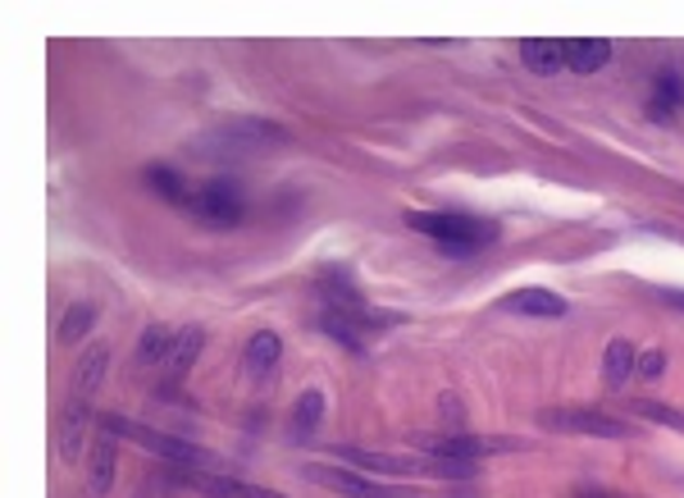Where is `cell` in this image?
I'll use <instances>...</instances> for the list:
<instances>
[{
  "label": "cell",
  "mask_w": 684,
  "mask_h": 498,
  "mask_svg": "<svg viewBox=\"0 0 684 498\" xmlns=\"http://www.w3.org/2000/svg\"><path fill=\"white\" fill-rule=\"evenodd\" d=\"M183 481H188L192 489H202L206 498H283V494H274V489L242 485V481H233V475H215V471H188Z\"/></svg>",
  "instance_id": "obj_10"
},
{
  "label": "cell",
  "mask_w": 684,
  "mask_h": 498,
  "mask_svg": "<svg viewBox=\"0 0 684 498\" xmlns=\"http://www.w3.org/2000/svg\"><path fill=\"white\" fill-rule=\"evenodd\" d=\"M580 498H603V494H580Z\"/></svg>",
  "instance_id": "obj_26"
},
{
  "label": "cell",
  "mask_w": 684,
  "mask_h": 498,
  "mask_svg": "<svg viewBox=\"0 0 684 498\" xmlns=\"http://www.w3.org/2000/svg\"><path fill=\"white\" fill-rule=\"evenodd\" d=\"M415 444L429 458H466V462L493 458V452H506V448H525L520 439H493V435H421Z\"/></svg>",
  "instance_id": "obj_6"
},
{
  "label": "cell",
  "mask_w": 684,
  "mask_h": 498,
  "mask_svg": "<svg viewBox=\"0 0 684 498\" xmlns=\"http://www.w3.org/2000/svg\"><path fill=\"white\" fill-rule=\"evenodd\" d=\"M279 357H283V339H279L274 330H256V334L247 339V375L270 380L274 366H279Z\"/></svg>",
  "instance_id": "obj_14"
},
{
  "label": "cell",
  "mask_w": 684,
  "mask_h": 498,
  "mask_svg": "<svg viewBox=\"0 0 684 498\" xmlns=\"http://www.w3.org/2000/svg\"><path fill=\"white\" fill-rule=\"evenodd\" d=\"M146 183L156 188L165 202H173V206H188L192 202V183L179 175V169H169V165H151L146 169Z\"/></svg>",
  "instance_id": "obj_18"
},
{
  "label": "cell",
  "mask_w": 684,
  "mask_h": 498,
  "mask_svg": "<svg viewBox=\"0 0 684 498\" xmlns=\"http://www.w3.org/2000/svg\"><path fill=\"white\" fill-rule=\"evenodd\" d=\"M92 324H96V307H92V302H74V307L64 311V320H60V339L64 343H78V339L92 334Z\"/></svg>",
  "instance_id": "obj_21"
},
{
  "label": "cell",
  "mask_w": 684,
  "mask_h": 498,
  "mask_svg": "<svg viewBox=\"0 0 684 498\" xmlns=\"http://www.w3.org/2000/svg\"><path fill=\"white\" fill-rule=\"evenodd\" d=\"M502 311H516V316H539V320H557L566 316V297L553 289H516L502 297Z\"/></svg>",
  "instance_id": "obj_8"
},
{
  "label": "cell",
  "mask_w": 684,
  "mask_h": 498,
  "mask_svg": "<svg viewBox=\"0 0 684 498\" xmlns=\"http://www.w3.org/2000/svg\"><path fill=\"white\" fill-rule=\"evenodd\" d=\"M138 498H151V494H146V489H138Z\"/></svg>",
  "instance_id": "obj_27"
},
{
  "label": "cell",
  "mask_w": 684,
  "mask_h": 498,
  "mask_svg": "<svg viewBox=\"0 0 684 498\" xmlns=\"http://www.w3.org/2000/svg\"><path fill=\"white\" fill-rule=\"evenodd\" d=\"M543 425L562 430V435H593V439H630L634 435L630 421H616V417H607V411H584V407L543 411Z\"/></svg>",
  "instance_id": "obj_5"
},
{
  "label": "cell",
  "mask_w": 684,
  "mask_h": 498,
  "mask_svg": "<svg viewBox=\"0 0 684 498\" xmlns=\"http://www.w3.org/2000/svg\"><path fill=\"white\" fill-rule=\"evenodd\" d=\"M202 348H206V330L202 324H183L179 334H173V348H169V384H179L192 366H196V357H202Z\"/></svg>",
  "instance_id": "obj_11"
},
{
  "label": "cell",
  "mask_w": 684,
  "mask_h": 498,
  "mask_svg": "<svg viewBox=\"0 0 684 498\" xmlns=\"http://www.w3.org/2000/svg\"><path fill=\"white\" fill-rule=\"evenodd\" d=\"M105 371H109V343H92V348H87V353L78 357V366H74L69 398H74V403H92L96 388H101V380H105Z\"/></svg>",
  "instance_id": "obj_7"
},
{
  "label": "cell",
  "mask_w": 684,
  "mask_h": 498,
  "mask_svg": "<svg viewBox=\"0 0 684 498\" xmlns=\"http://www.w3.org/2000/svg\"><path fill=\"white\" fill-rule=\"evenodd\" d=\"M657 297H661V302H667V307L684 311V289H657Z\"/></svg>",
  "instance_id": "obj_25"
},
{
  "label": "cell",
  "mask_w": 684,
  "mask_h": 498,
  "mask_svg": "<svg viewBox=\"0 0 684 498\" xmlns=\"http://www.w3.org/2000/svg\"><path fill=\"white\" fill-rule=\"evenodd\" d=\"M520 64H525L529 74H539V78H553L557 69H566V51H562V41L525 37L520 41Z\"/></svg>",
  "instance_id": "obj_13"
},
{
  "label": "cell",
  "mask_w": 684,
  "mask_h": 498,
  "mask_svg": "<svg viewBox=\"0 0 684 498\" xmlns=\"http://www.w3.org/2000/svg\"><path fill=\"white\" fill-rule=\"evenodd\" d=\"M638 371V353L630 339H611L607 353H603V380L607 388H625V380Z\"/></svg>",
  "instance_id": "obj_15"
},
{
  "label": "cell",
  "mask_w": 684,
  "mask_h": 498,
  "mask_svg": "<svg viewBox=\"0 0 684 498\" xmlns=\"http://www.w3.org/2000/svg\"><path fill=\"white\" fill-rule=\"evenodd\" d=\"M361 471H384V475H429V458H392V452H361V448H338Z\"/></svg>",
  "instance_id": "obj_9"
},
{
  "label": "cell",
  "mask_w": 684,
  "mask_h": 498,
  "mask_svg": "<svg viewBox=\"0 0 684 498\" xmlns=\"http://www.w3.org/2000/svg\"><path fill=\"white\" fill-rule=\"evenodd\" d=\"M320 417H324V394L320 388H306V394L297 398V407H293V430L297 435H311V430L320 425Z\"/></svg>",
  "instance_id": "obj_22"
},
{
  "label": "cell",
  "mask_w": 684,
  "mask_h": 498,
  "mask_svg": "<svg viewBox=\"0 0 684 498\" xmlns=\"http://www.w3.org/2000/svg\"><path fill=\"white\" fill-rule=\"evenodd\" d=\"M101 430H105V435H115V439L124 435L132 444H142L146 452H156V458H165V462H179V467H206L210 462L206 448H196V444H188L179 435H165V430H151L142 421H128V417H105Z\"/></svg>",
  "instance_id": "obj_2"
},
{
  "label": "cell",
  "mask_w": 684,
  "mask_h": 498,
  "mask_svg": "<svg viewBox=\"0 0 684 498\" xmlns=\"http://www.w3.org/2000/svg\"><path fill=\"white\" fill-rule=\"evenodd\" d=\"M301 475L311 485H320V489H334V494H343V498H421L415 489H397V485H374V481H365V475H357V471H347V467H324V462H306L301 467Z\"/></svg>",
  "instance_id": "obj_4"
},
{
  "label": "cell",
  "mask_w": 684,
  "mask_h": 498,
  "mask_svg": "<svg viewBox=\"0 0 684 498\" xmlns=\"http://www.w3.org/2000/svg\"><path fill=\"white\" fill-rule=\"evenodd\" d=\"M188 210L210 229H233V225H242V215H247V202H242L233 179H206L202 188H192Z\"/></svg>",
  "instance_id": "obj_3"
},
{
  "label": "cell",
  "mask_w": 684,
  "mask_h": 498,
  "mask_svg": "<svg viewBox=\"0 0 684 498\" xmlns=\"http://www.w3.org/2000/svg\"><path fill=\"white\" fill-rule=\"evenodd\" d=\"M92 475H87V485H92V494H109V485H115V471H119V452H115V435H96V444H92Z\"/></svg>",
  "instance_id": "obj_16"
},
{
  "label": "cell",
  "mask_w": 684,
  "mask_h": 498,
  "mask_svg": "<svg viewBox=\"0 0 684 498\" xmlns=\"http://www.w3.org/2000/svg\"><path fill=\"white\" fill-rule=\"evenodd\" d=\"M562 51H566V69L598 74L603 64L611 60V41H603V37H570V41H562Z\"/></svg>",
  "instance_id": "obj_12"
},
{
  "label": "cell",
  "mask_w": 684,
  "mask_h": 498,
  "mask_svg": "<svg viewBox=\"0 0 684 498\" xmlns=\"http://www.w3.org/2000/svg\"><path fill=\"white\" fill-rule=\"evenodd\" d=\"M406 225L415 233L434 238L448 256H466V252H479V247L498 243V225L479 220V215H466V210H411Z\"/></svg>",
  "instance_id": "obj_1"
},
{
  "label": "cell",
  "mask_w": 684,
  "mask_h": 498,
  "mask_svg": "<svg viewBox=\"0 0 684 498\" xmlns=\"http://www.w3.org/2000/svg\"><path fill=\"white\" fill-rule=\"evenodd\" d=\"M625 411H630V417H648V421L667 425V430H680V435H684V411H675V407H667V403H653V398H630V403H625Z\"/></svg>",
  "instance_id": "obj_20"
},
{
  "label": "cell",
  "mask_w": 684,
  "mask_h": 498,
  "mask_svg": "<svg viewBox=\"0 0 684 498\" xmlns=\"http://www.w3.org/2000/svg\"><path fill=\"white\" fill-rule=\"evenodd\" d=\"M438 411H443V417H448V425H461V421H466V417H461V403H456L452 394H443V398H438Z\"/></svg>",
  "instance_id": "obj_24"
},
{
  "label": "cell",
  "mask_w": 684,
  "mask_h": 498,
  "mask_svg": "<svg viewBox=\"0 0 684 498\" xmlns=\"http://www.w3.org/2000/svg\"><path fill=\"white\" fill-rule=\"evenodd\" d=\"M661 371H667V353H661V348L638 353V375H644V380H657Z\"/></svg>",
  "instance_id": "obj_23"
},
{
  "label": "cell",
  "mask_w": 684,
  "mask_h": 498,
  "mask_svg": "<svg viewBox=\"0 0 684 498\" xmlns=\"http://www.w3.org/2000/svg\"><path fill=\"white\" fill-rule=\"evenodd\" d=\"M169 348H173V334L165 330V324H146L142 339H138V361H142V366L169 361Z\"/></svg>",
  "instance_id": "obj_19"
},
{
  "label": "cell",
  "mask_w": 684,
  "mask_h": 498,
  "mask_svg": "<svg viewBox=\"0 0 684 498\" xmlns=\"http://www.w3.org/2000/svg\"><path fill=\"white\" fill-rule=\"evenodd\" d=\"M684 105V82H680V74L675 69H667V74H657V82H653V105H648V115L653 119H671L675 111Z\"/></svg>",
  "instance_id": "obj_17"
}]
</instances>
